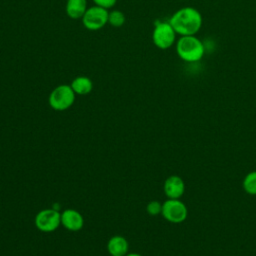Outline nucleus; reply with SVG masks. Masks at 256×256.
<instances>
[{
    "mask_svg": "<svg viewBox=\"0 0 256 256\" xmlns=\"http://www.w3.org/2000/svg\"><path fill=\"white\" fill-rule=\"evenodd\" d=\"M169 23L180 36L196 35L202 27L201 13L194 7H182L173 13Z\"/></svg>",
    "mask_w": 256,
    "mask_h": 256,
    "instance_id": "1",
    "label": "nucleus"
},
{
    "mask_svg": "<svg viewBox=\"0 0 256 256\" xmlns=\"http://www.w3.org/2000/svg\"><path fill=\"white\" fill-rule=\"evenodd\" d=\"M176 52L183 61L193 63L202 59L205 48L202 41L195 35L181 36L176 42Z\"/></svg>",
    "mask_w": 256,
    "mask_h": 256,
    "instance_id": "2",
    "label": "nucleus"
},
{
    "mask_svg": "<svg viewBox=\"0 0 256 256\" xmlns=\"http://www.w3.org/2000/svg\"><path fill=\"white\" fill-rule=\"evenodd\" d=\"M76 94L68 84L56 86L48 97L49 106L55 111H65L69 109L75 102Z\"/></svg>",
    "mask_w": 256,
    "mask_h": 256,
    "instance_id": "3",
    "label": "nucleus"
},
{
    "mask_svg": "<svg viewBox=\"0 0 256 256\" xmlns=\"http://www.w3.org/2000/svg\"><path fill=\"white\" fill-rule=\"evenodd\" d=\"M176 35L177 34L169 21H160L157 22L154 26L152 31V41L157 48L166 50L175 43Z\"/></svg>",
    "mask_w": 256,
    "mask_h": 256,
    "instance_id": "4",
    "label": "nucleus"
},
{
    "mask_svg": "<svg viewBox=\"0 0 256 256\" xmlns=\"http://www.w3.org/2000/svg\"><path fill=\"white\" fill-rule=\"evenodd\" d=\"M161 215L164 219L173 224H179L186 220L188 209L180 199H167L162 203Z\"/></svg>",
    "mask_w": 256,
    "mask_h": 256,
    "instance_id": "5",
    "label": "nucleus"
},
{
    "mask_svg": "<svg viewBox=\"0 0 256 256\" xmlns=\"http://www.w3.org/2000/svg\"><path fill=\"white\" fill-rule=\"evenodd\" d=\"M34 223L36 228L41 232H53L61 225V213L54 208L42 209L36 214Z\"/></svg>",
    "mask_w": 256,
    "mask_h": 256,
    "instance_id": "6",
    "label": "nucleus"
},
{
    "mask_svg": "<svg viewBox=\"0 0 256 256\" xmlns=\"http://www.w3.org/2000/svg\"><path fill=\"white\" fill-rule=\"evenodd\" d=\"M108 10L94 5L88 7L82 17L83 26L91 31H96L108 24Z\"/></svg>",
    "mask_w": 256,
    "mask_h": 256,
    "instance_id": "7",
    "label": "nucleus"
},
{
    "mask_svg": "<svg viewBox=\"0 0 256 256\" xmlns=\"http://www.w3.org/2000/svg\"><path fill=\"white\" fill-rule=\"evenodd\" d=\"M61 225L69 231L77 232L83 228L84 218L82 214L75 209H65L61 212Z\"/></svg>",
    "mask_w": 256,
    "mask_h": 256,
    "instance_id": "8",
    "label": "nucleus"
},
{
    "mask_svg": "<svg viewBox=\"0 0 256 256\" xmlns=\"http://www.w3.org/2000/svg\"><path fill=\"white\" fill-rule=\"evenodd\" d=\"M163 190L167 198L180 199L185 192V183L180 176L171 175L164 181Z\"/></svg>",
    "mask_w": 256,
    "mask_h": 256,
    "instance_id": "9",
    "label": "nucleus"
},
{
    "mask_svg": "<svg viewBox=\"0 0 256 256\" xmlns=\"http://www.w3.org/2000/svg\"><path fill=\"white\" fill-rule=\"evenodd\" d=\"M107 250L111 256H125L129 250L128 241L121 235H114L107 242Z\"/></svg>",
    "mask_w": 256,
    "mask_h": 256,
    "instance_id": "10",
    "label": "nucleus"
},
{
    "mask_svg": "<svg viewBox=\"0 0 256 256\" xmlns=\"http://www.w3.org/2000/svg\"><path fill=\"white\" fill-rule=\"evenodd\" d=\"M87 8V0H66L65 11L71 19H82Z\"/></svg>",
    "mask_w": 256,
    "mask_h": 256,
    "instance_id": "11",
    "label": "nucleus"
},
{
    "mask_svg": "<svg viewBox=\"0 0 256 256\" xmlns=\"http://www.w3.org/2000/svg\"><path fill=\"white\" fill-rule=\"evenodd\" d=\"M70 86L76 95H87L93 89V82L87 76H77L72 80Z\"/></svg>",
    "mask_w": 256,
    "mask_h": 256,
    "instance_id": "12",
    "label": "nucleus"
},
{
    "mask_svg": "<svg viewBox=\"0 0 256 256\" xmlns=\"http://www.w3.org/2000/svg\"><path fill=\"white\" fill-rule=\"evenodd\" d=\"M125 14L120 10H111L108 12V24L112 27L118 28L125 23Z\"/></svg>",
    "mask_w": 256,
    "mask_h": 256,
    "instance_id": "13",
    "label": "nucleus"
},
{
    "mask_svg": "<svg viewBox=\"0 0 256 256\" xmlns=\"http://www.w3.org/2000/svg\"><path fill=\"white\" fill-rule=\"evenodd\" d=\"M243 189L250 195H256V171H251L244 177Z\"/></svg>",
    "mask_w": 256,
    "mask_h": 256,
    "instance_id": "14",
    "label": "nucleus"
},
{
    "mask_svg": "<svg viewBox=\"0 0 256 256\" xmlns=\"http://www.w3.org/2000/svg\"><path fill=\"white\" fill-rule=\"evenodd\" d=\"M146 211L151 216L159 215L161 214V211H162V203H160L157 200H152L147 204Z\"/></svg>",
    "mask_w": 256,
    "mask_h": 256,
    "instance_id": "15",
    "label": "nucleus"
},
{
    "mask_svg": "<svg viewBox=\"0 0 256 256\" xmlns=\"http://www.w3.org/2000/svg\"><path fill=\"white\" fill-rule=\"evenodd\" d=\"M93 2L95 3V5L109 10L115 6L117 0H93Z\"/></svg>",
    "mask_w": 256,
    "mask_h": 256,
    "instance_id": "16",
    "label": "nucleus"
},
{
    "mask_svg": "<svg viewBox=\"0 0 256 256\" xmlns=\"http://www.w3.org/2000/svg\"><path fill=\"white\" fill-rule=\"evenodd\" d=\"M125 256H142V255H141V254H139V253L132 252V253H128V254H126Z\"/></svg>",
    "mask_w": 256,
    "mask_h": 256,
    "instance_id": "17",
    "label": "nucleus"
},
{
    "mask_svg": "<svg viewBox=\"0 0 256 256\" xmlns=\"http://www.w3.org/2000/svg\"><path fill=\"white\" fill-rule=\"evenodd\" d=\"M109 256H111V255H109Z\"/></svg>",
    "mask_w": 256,
    "mask_h": 256,
    "instance_id": "18",
    "label": "nucleus"
}]
</instances>
